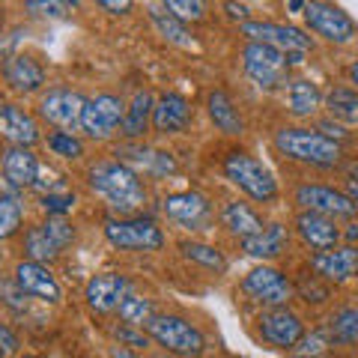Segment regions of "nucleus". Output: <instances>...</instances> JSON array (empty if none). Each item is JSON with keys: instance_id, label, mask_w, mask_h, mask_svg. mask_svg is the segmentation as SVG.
<instances>
[{"instance_id": "f257e3e1", "label": "nucleus", "mask_w": 358, "mask_h": 358, "mask_svg": "<svg viewBox=\"0 0 358 358\" xmlns=\"http://www.w3.org/2000/svg\"><path fill=\"white\" fill-rule=\"evenodd\" d=\"M90 188L108 200V206L120 215H131L147 203V188L126 162L105 159L90 167Z\"/></svg>"}, {"instance_id": "f03ea898", "label": "nucleus", "mask_w": 358, "mask_h": 358, "mask_svg": "<svg viewBox=\"0 0 358 358\" xmlns=\"http://www.w3.org/2000/svg\"><path fill=\"white\" fill-rule=\"evenodd\" d=\"M275 147L287 159L313 164V167H334L343 155L338 141L326 138L322 131H310V129H281L275 134Z\"/></svg>"}, {"instance_id": "7ed1b4c3", "label": "nucleus", "mask_w": 358, "mask_h": 358, "mask_svg": "<svg viewBox=\"0 0 358 358\" xmlns=\"http://www.w3.org/2000/svg\"><path fill=\"white\" fill-rule=\"evenodd\" d=\"M224 173L239 192H245L257 203H268V200L278 197V182L272 171L248 152H230L224 159Z\"/></svg>"}, {"instance_id": "20e7f679", "label": "nucleus", "mask_w": 358, "mask_h": 358, "mask_svg": "<svg viewBox=\"0 0 358 358\" xmlns=\"http://www.w3.org/2000/svg\"><path fill=\"white\" fill-rule=\"evenodd\" d=\"M147 334L159 346H164V352H173V355L197 358L206 350V341L200 334V329L182 317H171V313L167 317H152L147 322Z\"/></svg>"}, {"instance_id": "39448f33", "label": "nucleus", "mask_w": 358, "mask_h": 358, "mask_svg": "<svg viewBox=\"0 0 358 358\" xmlns=\"http://www.w3.org/2000/svg\"><path fill=\"white\" fill-rule=\"evenodd\" d=\"M242 66H245V75L260 90H278L281 84H287V75H289L284 54L260 42H248L242 48Z\"/></svg>"}, {"instance_id": "423d86ee", "label": "nucleus", "mask_w": 358, "mask_h": 358, "mask_svg": "<svg viewBox=\"0 0 358 358\" xmlns=\"http://www.w3.org/2000/svg\"><path fill=\"white\" fill-rule=\"evenodd\" d=\"M105 236L122 251H159L164 245V233L150 218H108Z\"/></svg>"}, {"instance_id": "0eeeda50", "label": "nucleus", "mask_w": 358, "mask_h": 358, "mask_svg": "<svg viewBox=\"0 0 358 358\" xmlns=\"http://www.w3.org/2000/svg\"><path fill=\"white\" fill-rule=\"evenodd\" d=\"M305 21L317 36H322L326 42H334V45H346V42H352L358 36L355 21L334 3H308L305 6Z\"/></svg>"}, {"instance_id": "6e6552de", "label": "nucleus", "mask_w": 358, "mask_h": 358, "mask_svg": "<svg viewBox=\"0 0 358 358\" xmlns=\"http://www.w3.org/2000/svg\"><path fill=\"white\" fill-rule=\"evenodd\" d=\"M126 120V105H122L120 96H110L102 93L96 99H90L84 105V117H81V129L96 141H105L110 138Z\"/></svg>"}, {"instance_id": "1a4fd4ad", "label": "nucleus", "mask_w": 358, "mask_h": 358, "mask_svg": "<svg viewBox=\"0 0 358 358\" xmlns=\"http://www.w3.org/2000/svg\"><path fill=\"white\" fill-rule=\"evenodd\" d=\"M242 33L251 42L268 45V48H275L281 54H308L310 48V36H305L299 27L275 24V21H245Z\"/></svg>"}, {"instance_id": "9d476101", "label": "nucleus", "mask_w": 358, "mask_h": 358, "mask_svg": "<svg viewBox=\"0 0 358 358\" xmlns=\"http://www.w3.org/2000/svg\"><path fill=\"white\" fill-rule=\"evenodd\" d=\"M242 289L268 308H287L289 296H293V284L272 266H260L254 272H248L242 281Z\"/></svg>"}, {"instance_id": "9b49d317", "label": "nucleus", "mask_w": 358, "mask_h": 358, "mask_svg": "<svg viewBox=\"0 0 358 358\" xmlns=\"http://www.w3.org/2000/svg\"><path fill=\"white\" fill-rule=\"evenodd\" d=\"M296 203L305 206V212H320L329 218H350L355 215V203L346 192L329 185H299L296 192Z\"/></svg>"}, {"instance_id": "f8f14e48", "label": "nucleus", "mask_w": 358, "mask_h": 358, "mask_svg": "<svg viewBox=\"0 0 358 358\" xmlns=\"http://www.w3.org/2000/svg\"><path fill=\"white\" fill-rule=\"evenodd\" d=\"M260 334L266 343L278 346V350H289L305 338V326H301L299 313L289 308H268L260 317Z\"/></svg>"}, {"instance_id": "ddd939ff", "label": "nucleus", "mask_w": 358, "mask_h": 358, "mask_svg": "<svg viewBox=\"0 0 358 358\" xmlns=\"http://www.w3.org/2000/svg\"><path fill=\"white\" fill-rule=\"evenodd\" d=\"M164 215L185 230H203L212 218V206L197 192H176L164 200Z\"/></svg>"}, {"instance_id": "4468645a", "label": "nucleus", "mask_w": 358, "mask_h": 358, "mask_svg": "<svg viewBox=\"0 0 358 358\" xmlns=\"http://www.w3.org/2000/svg\"><path fill=\"white\" fill-rule=\"evenodd\" d=\"M84 105H87V99L81 93H75V90H48V96L42 99V117L54 122V126H60V129H75V126H81V117H84Z\"/></svg>"}, {"instance_id": "2eb2a0df", "label": "nucleus", "mask_w": 358, "mask_h": 358, "mask_svg": "<svg viewBox=\"0 0 358 358\" xmlns=\"http://www.w3.org/2000/svg\"><path fill=\"white\" fill-rule=\"evenodd\" d=\"M313 272L322 281H334V284H343L358 272V248L355 245H343V248H329V251H320L313 254Z\"/></svg>"}, {"instance_id": "dca6fc26", "label": "nucleus", "mask_w": 358, "mask_h": 358, "mask_svg": "<svg viewBox=\"0 0 358 358\" xmlns=\"http://www.w3.org/2000/svg\"><path fill=\"white\" fill-rule=\"evenodd\" d=\"M129 278L114 275V272H102V275H93L87 284V305L99 310V313H108L120 308V301L129 296Z\"/></svg>"}, {"instance_id": "f3484780", "label": "nucleus", "mask_w": 358, "mask_h": 358, "mask_svg": "<svg viewBox=\"0 0 358 358\" xmlns=\"http://www.w3.org/2000/svg\"><path fill=\"white\" fill-rule=\"evenodd\" d=\"M15 281H18V287L24 289L27 296H36L42 301H60V284H57V278H54L42 263H33V260L18 263Z\"/></svg>"}, {"instance_id": "a211bd4d", "label": "nucleus", "mask_w": 358, "mask_h": 358, "mask_svg": "<svg viewBox=\"0 0 358 358\" xmlns=\"http://www.w3.org/2000/svg\"><path fill=\"white\" fill-rule=\"evenodd\" d=\"M296 230H299V236L317 251L338 248L341 230L334 227V218H329V215H320V212H301V215L296 218Z\"/></svg>"}, {"instance_id": "6ab92c4d", "label": "nucleus", "mask_w": 358, "mask_h": 358, "mask_svg": "<svg viewBox=\"0 0 358 358\" xmlns=\"http://www.w3.org/2000/svg\"><path fill=\"white\" fill-rule=\"evenodd\" d=\"M0 134L13 141V147H33L39 141V126L27 110L15 105H0Z\"/></svg>"}, {"instance_id": "aec40b11", "label": "nucleus", "mask_w": 358, "mask_h": 358, "mask_svg": "<svg viewBox=\"0 0 358 358\" xmlns=\"http://www.w3.org/2000/svg\"><path fill=\"white\" fill-rule=\"evenodd\" d=\"M188 120H192V108H188V102L179 93H164L152 108V126L162 134L182 131L188 126Z\"/></svg>"}, {"instance_id": "412c9836", "label": "nucleus", "mask_w": 358, "mask_h": 358, "mask_svg": "<svg viewBox=\"0 0 358 358\" xmlns=\"http://www.w3.org/2000/svg\"><path fill=\"white\" fill-rule=\"evenodd\" d=\"M3 78H6L9 87L18 90V93H33V90H39L45 84V69L33 57L18 54V57H9L6 60Z\"/></svg>"}, {"instance_id": "4be33fe9", "label": "nucleus", "mask_w": 358, "mask_h": 358, "mask_svg": "<svg viewBox=\"0 0 358 358\" xmlns=\"http://www.w3.org/2000/svg\"><path fill=\"white\" fill-rule=\"evenodd\" d=\"M3 176L13 185H36L39 162L27 147H9L3 152Z\"/></svg>"}, {"instance_id": "5701e85b", "label": "nucleus", "mask_w": 358, "mask_h": 358, "mask_svg": "<svg viewBox=\"0 0 358 358\" xmlns=\"http://www.w3.org/2000/svg\"><path fill=\"white\" fill-rule=\"evenodd\" d=\"M221 224L239 239H251L257 233H263V227H266L263 218L257 215L248 203H239V200H233V203L221 209Z\"/></svg>"}, {"instance_id": "b1692460", "label": "nucleus", "mask_w": 358, "mask_h": 358, "mask_svg": "<svg viewBox=\"0 0 358 358\" xmlns=\"http://www.w3.org/2000/svg\"><path fill=\"white\" fill-rule=\"evenodd\" d=\"M287 239H289V233H287L284 224H266L263 233H257V236H251V239H242V248L248 251L251 257L272 260V257L284 254Z\"/></svg>"}, {"instance_id": "393cba45", "label": "nucleus", "mask_w": 358, "mask_h": 358, "mask_svg": "<svg viewBox=\"0 0 358 358\" xmlns=\"http://www.w3.org/2000/svg\"><path fill=\"white\" fill-rule=\"evenodd\" d=\"M206 108H209V117L212 122L224 131V134H242V117L236 105L230 102V96L224 93V90H212V93L206 96Z\"/></svg>"}, {"instance_id": "a878e982", "label": "nucleus", "mask_w": 358, "mask_h": 358, "mask_svg": "<svg viewBox=\"0 0 358 358\" xmlns=\"http://www.w3.org/2000/svg\"><path fill=\"white\" fill-rule=\"evenodd\" d=\"M122 155L129 164L134 167H143L147 173H159V176H167V173H173L176 171V162H173V155L171 152H162V150H152V147H126Z\"/></svg>"}, {"instance_id": "bb28decb", "label": "nucleus", "mask_w": 358, "mask_h": 358, "mask_svg": "<svg viewBox=\"0 0 358 358\" xmlns=\"http://www.w3.org/2000/svg\"><path fill=\"white\" fill-rule=\"evenodd\" d=\"M152 108H155V102H152V96L147 93V90L134 93L131 105L126 108V120H122V134H126V138H141V134L147 131Z\"/></svg>"}, {"instance_id": "cd10ccee", "label": "nucleus", "mask_w": 358, "mask_h": 358, "mask_svg": "<svg viewBox=\"0 0 358 358\" xmlns=\"http://www.w3.org/2000/svg\"><path fill=\"white\" fill-rule=\"evenodd\" d=\"M326 108L343 126H358V93L352 87H334L326 96Z\"/></svg>"}, {"instance_id": "c85d7f7f", "label": "nucleus", "mask_w": 358, "mask_h": 358, "mask_svg": "<svg viewBox=\"0 0 358 358\" xmlns=\"http://www.w3.org/2000/svg\"><path fill=\"white\" fill-rule=\"evenodd\" d=\"M287 102H289V114L293 117H310L320 108V90L308 78H299V81H289Z\"/></svg>"}, {"instance_id": "c756f323", "label": "nucleus", "mask_w": 358, "mask_h": 358, "mask_svg": "<svg viewBox=\"0 0 358 358\" xmlns=\"http://www.w3.org/2000/svg\"><path fill=\"white\" fill-rule=\"evenodd\" d=\"M150 15H152V21H155V27L162 30V36H167V39L176 42V45H192L188 27L171 13V9H167V3H152V6H150Z\"/></svg>"}, {"instance_id": "7c9ffc66", "label": "nucleus", "mask_w": 358, "mask_h": 358, "mask_svg": "<svg viewBox=\"0 0 358 358\" xmlns=\"http://www.w3.org/2000/svg\"><path fill=\"white\" fill-rule=\"evenodd\" d=\"M120 320L126 322V326H147V322L152 320V301L150 299H143V296H134L129 293L126 299L120 301Z\"/></svg>"}, {"instance_id": "2f4dec72", "label": "nucleus", "mask_w": 358, "mask_h": 358, "mask_svg": "<svg viewBox=\"0 0 358 358\" xmlns=\"http://www.w3.org/2000/svg\"><path fill=\"white\" fill-rule=\"evenodd\" d=\"M179 251H182L188 260H194L206 268H215V272H224L227 268V260H224V254L215 248V245H203V242H182L179 245Z\"/></svg>"}, {"instance_id": "473e14b6", "label": "nucleus", "mask_w": 358, "mask_h": 358, "mask_svg": "<svg viewBox=\"0 0 358 358\" xmlns=\"http://www.w3.org/2000/svg\"><path fill=\"white\" fill-rule=\"evenodd\" d=\"M331 341L338 343H358V308H343L331 317Z\"/></svg>"}, {"instance_id": "72a5a7b5", "label": "nucleus", "mask_w": 358, "mask_h": 358, "mask_svg": "<svg viewBox=\"0 0 358 358\" xmlns=\"http://www.w3.org/2000/svg\"><path fill=\"white\" fill-rule=\"evenodd\" d=\"M24 251L30 254L33 263H48V260H54V257L60 254V248H57V245H54L48 236H45L42 227L27 230V236H24Z\"/></svg>"}, {"instance_id": "f704fd0d", "label": "nucleus", "mask_w": 358, "mask_h": 358, "mask_svg": "<svg viewBox=\"0 0 358 358\" xmlns=\"http://www.w3.org/2000/svg\"><path fill=\"white\" fill-rule=\"evenodd\" d=\"M48 147L54 155H60V159H81L84 155V143L75 138L72 131H57L48 138Z\"/></svg>"}, {"instance_id": "c9c22d12", "label": "nucleus", "mask_w": 358, "mask_h": 358, "mask_svg": "<svg viewBox=\"0 0 358 358\" xmlns=\"http://www.w3.org/2000/svg\"><path fill=\"white\" fill-rule=\"evenodd\" d=\"M21 227V206L13 197L0 194V239L13 236V233Z\"/></svg>"}, {"instance_id": "e433bc0d", "label": "nucleus", "mask_w": 358, "mask_h": 358, "mask_svg": "<svg viewBox=\"0 0 358 358\" xmlns=\"http://www.w3.org/2000/svg\"><path fill=\"white\" fill-rule=\"evenodd\" d=\"M39 227L45 230V236H48L54 245H57V248L63 251L66 248V245H69L72 239H75V230H72V224H66L63 218H48V221H45V224H39Z\"/></svg>"}, {"instance_id": "4c0bfd02", "label": "nucleus", "mask_w": 358, "mask_h": 358, "mask_svg": "<svg viewBox=\"0 0 358 358\" xmlns=\"http://www.w3.org/2000/svg\"><path fill=\"white\" fill-rule=\"evenodd\" d=\"M42 209L48 212V215H54V218H63L66 212L75 209V194H69V192H63V194L48 192L42 197Z\"/></svg>"}, {"instance_id": "58836bf2", "label": "nucleus", "mask_w": 358, "mask_h": 358, "mask_svg": "<svg viewBox=\"0 0 358 358\" xmlns=\"http://www.w3.org/2000/svg\"><path fill=\"white\" fill-rule=\"evenodd\" d=\"M167 9H171L179 21H188V18L200 21V18H203V3H197V0H171Z\"/></svg>"}, {"instance_id": "ea45409f", "label": "nucleus", "mask_w": 358, "mask_h": 358, "mask_svg": "<svg viewBox=\"0 0 358 358\" xmlns=\"http://www.w3.org/2000/svg\"><path fill=\"white\" fill-rule=\"evenodd\" d=\"M326 346H329L326 331H313L310 338H301V341H299V350H296V355H301V358H313V355L326 352Z\"/></svg>"}, {"instance_id": "a19ab883", "label": "nucleus", "mask_w": 358, "mask_h": 358, "mask_svg": "<svg viewBox=\"0 0 358 358\" xmlns=\"http://www.w3.org/2000/svg\"><path fill=\"white\" fill-rule=\"evenodd\" d=\"M299 293L305 301H326L329 299V287H317V275H310V278H301L299 281Z\"/></svg>"}, {"instance_id": "79ce46f5", "label": "nucleus", "mask_w": 358, "mask_h": 358, "mask_svg": "<svg viewBox=\"0 0 358 358\" xmlns=\"http://www.w3.org/2000/svg\"><path fill=\"white\" fill-rule=\"evenodd\" d=\"M27 9H33V13H42V15H63L69 13L72 3H54V0H48V3H39V0H30Z\"/></svg>"}, {"instance_id": "37998d69", "label": "nucleus", "mask_w": 358, "mask_h": 358, "mask_svg": "<svg viewBox=\"0 0 358 358\" xmlns=\"http://www.w3.org/2000/svg\"><path fill=\"white\" fill-rule=\"evenodd\" d=\"M18 352V338L6 326H0V358H9Z\"/></svg>"}, {"instance_id": "c03bdc74", "label": "nucleus", "mask_w": 358, "mask_h": 358, "mask_svg": "<svg viewBox=\"0 0 358 358\" xmlns=\"http://www.w3.org/2000/svg\"><path fill=\"white\" fill-rule=\"evenodd\" d=\"M117 338H120L122 343H131V346H150V338H147V334H134L131 326H129V329H120V331H117Z\"/></svg>"}, {"instance_id": "a18cd8bd", "label": "nucleus", "mask_w": 358, "mask_h": 358, "mask_svg": "<svg viewBox=\"0 0 358 358\" xmlns=\"http://www.w3.org/2000/svg\"><path fill=\"white\" fill-rule=\"evenodd\" d=\"M99 6L108 9V13H114V15H120V13H129V9H131L129 0H120V3H117V0H102V3H99Z\"/></svg>"}, {"instance_id": "49530a36", "label": "nucleus", "mask_w": 358, "mask_h": 358, "mask_svg": "<svg viewBox=\"0 0 358 358\" xmlns=\"http://www.w3.org/2000/svg\"><path fill=\"white\" fill-rule=\"evenodd\" d=\"M224 9H227V15H230V18H242V21H248V6H245V3H227Z\"/></svg>"}, {"instance_id": "de8ad7c7", "label": "nucleus", "mask_w": 358, "mask_h": 358, "mask_svg": "<svg viewBox=\"0 0 358 358\" xmlns=\"http://www.w3.org/2000/svg\"><path fill=\"white\" fill-rule=\"evenodd\" d=\"M352 197V203H355V212H358V179H350V192H346Z\"/></svg>"}, {"instance_id": "09e8293b", "label": "nucleus", "mask_w": 358, "mask_h": 358, "mask_svg": "<svg viewBox=\"0 0 358 358\" xmlns=\"http://www.w3.org/2000/svg\"><path fill=\"white\" fill-rule=\"evenodd\" d=\"M305 6H308V3H301V0H293V3H287L289 13H305Z\"/></svg>"}, {"instance_id": "8fccbe9b", "label": "nucleus", "mask_w": 358, "mask_h": 358, "mask_svg": "<svg viewBox=\"0 0 358 358\" xmlns=\"http://www.w3.org/2000/svg\"><path fill=\"white\" fill-rule=\"evenodd\" d=\"M350 78H352V84L358 87V60H355V63L350 66Z\"/></svg>"}, {"instance_id": "3c124183", "label": "nucleus", "mask_w": 358, "mask_h": 358, "mask_svg": "<svg viewBox=\"0 0 358 358\" xmlns=\"http://www.w3.org/2000/svg\"><path fill=\"white\" fill-rule=\"evenodd\" d=\"M110 358H134L129 350H114V352H110Z\"/></svg>"}, {"instance_id": "603ef678", "label": "nucleus", "mask_w": 358, "mask_h": 358, "mask_svg": "<svg viewBox=\"0 0 358 358\" xmlns=\"http://www.w3.org/2000/svg\"><path fill=\"white\" fill-rule=\"evenodd\" d=\"M346 236H350V239H358V224H352V230L346 233Z\"/></svg>"}, {"instance_id": "864d4df0", "label": "nucleus", "mask_w": 358, "mask_h": 358, "mask_svg": "<svg viewBox=\"0 0 358 358\" xmlns=\"http://www.w3.org/2000/svg\"><path fill=\"white\" fill-rule=\"evenodd\" d=\"M150 358H167V352H164V355H150Z\"/></svg>"}, {"instance_id": "5fc2aeb1", "label": "nucleus", "mask_w": 358, "mask_h": 358, "mask_svg": "<svg viewBox=\"0 0 358 358\" xmlns=\"http://www.w3.org/2000/svg\"><path fill=\"white\" fill-rule=\"evenodd\" d=\"M27 358H30V355H27Z\"/></svg>"}]
</instances>
